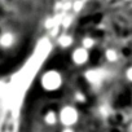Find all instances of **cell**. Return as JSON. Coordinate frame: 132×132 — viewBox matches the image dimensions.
Segmentation results:
<instances>
[{
  "instance_id": "6da1fadb",
  "label": "cell",
  "mask_w": 132,
  "mask_h": 132,
  "mask_svg": "<svg viewBox=\"0 0 132 132\" xmlns=\"http://www.w3.org/2000/svg\"><path fill=\"white\" fill-rule=\"evenodd\" d=\"M80 17L44 61L21 102L16 132H132V23Z\"/></svg>"
}]
</instances>
